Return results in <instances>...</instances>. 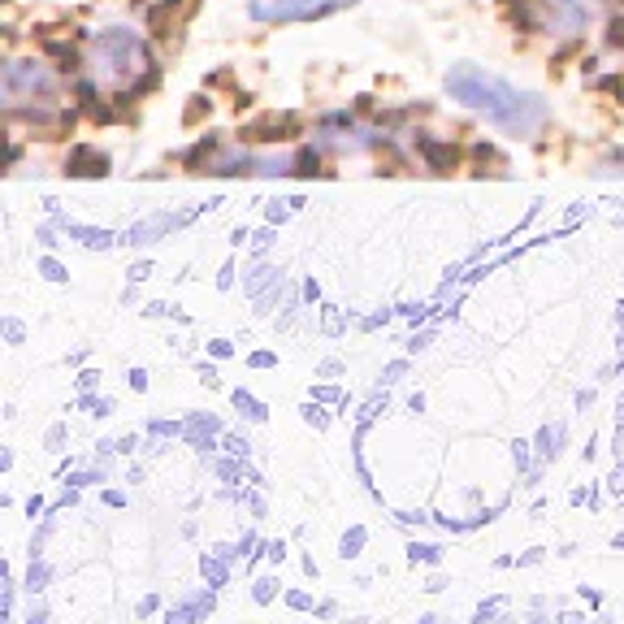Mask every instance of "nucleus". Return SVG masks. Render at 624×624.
I'll return each instance as SVG.
<instances>
[{"label": "nucleus", "mask_w": 624, "mask_h": 624, "mask_svg": "<svg viewBox=\"0 0 624 624\" xmlns=\"http://www.w3.org/2000/svg\"><path fill=\"white\" fill-rule=\"evenodd\" d=\"M360 546H364V533H360V529H351L347 538H343V559H356Z\"/></svg>", "instance_id": "9d476101"}, {"label": "nucleus", "mask_w": 624, "mask_h": 624, "mask_svg": "<svg viewBox=\"0 0 624 624\" xmlns=\"http://www.w3.org/2000/svg\"><path fill=\"white\" fill-rule=\"evenodd\" d=\"M412 564H416V559H421V564H434V559H438V551H429V546H412Z\"/></svg>", "instance_id": "ddd939ff"}, {"label": "nucleus", "mask_w": 624, "mask_h": 624, "mask_svg": "<svg viewBox=\"0 0 624 624\" xmlns=\"http://www.w3.org/2000/svg\"><path fill=\"white\" fill-rule=\"evenodd\" d=\"M338 624H369V620H364V616H343Z\"/></svg>", "instance_id": "f3484780"}, {"label": "nucleus", "mask_w": 624, "mask_h": 624, "mask_svg": "<svg viewBox=\"0 0 624 624\" xmlns=\"http://www.w3.org/2000/svg\"><path fill=\"white\" fill-rule=\"evenodd\" d=\"M312 616H321V620H334V616H338V603H334V598H325V603H317V611H312Z\"/></svg>", "instance_id": "f8f14e48"}, {"label": "nucleus", "mask_w": 624, "mask_h": 624, "mask_svg": "<svg viewBox=\"0 0 624 624\" xmlns=\"http://www.w3.org/2000/svg\"><path fill=\"white\" fill-rule=\"evenodd\" d=\"M559 624H590V620H585V611H564V616H559Z\"/></svg>", "instance_id": "4468645a"}, {"label": "nucleus", "mask_w": 624, "mask_h": 624, "mask_svg": "<svg viewBox=\"0 0 624 624\" xmlns=\"http://www.w3.org/2000/svg\"><path fill=\"white\" fill-rule=\"evenodd\" d=\"M299 122L295 117H282V122H256L252 130H247V139H278V135H291Z\"/></svg>", "instance_id": "423d86ee"}, {"label": "nucleus", "mask_w": 624, "mask_h": 624, "mask_svg": "<svg viewBox=\"0 0 624 624\" xmlns=\"http://www.w3.org/2000/svg\"><path fill=\"white\" fill-rule=\"evenodd\" d=\"M334 5H338V0H252V18L256 22H295V18L325 13Z\"/></svg>", "instance_id": "7ed1b4c3"}, {"label": "nucleus", "mask_w": 624, "mask_h": 624, "mask_svg": "<svg viewBox=\"0 0 624 624\" xmlns=\"http://www.w3.org/2000/svg\"><path fill=\"white\" fill-rule=\"evenodd\" d=\"M577 594H581V603H585V607H603V594H598V590H590V585H581Z\"/></svg>", "instance_id": "9b49d317"}, {"label": "nucleus", "mask_w": 624, "mask_h": 624, "mask_svg": "<svg viewBox=\"0 0 624 624\" xmlns=\"http://www.w3.org/2000/svg\"><path fill=\"white\" fill-rule=\"evenodd\" d=\"M65 169H70V174H104V169H109V156H96V152L78 148L70 161H65Z\"/></svg>", "instance_id": "39448f33"}, {"label": "nucleus", "mask_w": 624, "mask_h": 624, "mask_svg": "<svg viewBox=\"0 0 624 624\" xmlns=\"http://www.w3.org/2000/svg\"><path fill=\"white\" fill-rule=\"evenodd\" d=\"M282 603L291 607V611H317V598H312L308 590H286V594H282Z\"/></svg>", "instance_id": "1a4fd4ad"}, {"label": "nucleus", "mask_w": 624, "mask_h": 624, "mask_svg": "<svg viewBox=\"0 0 624 624\" xmlns=\"http://www.w3.org/2000/svg\"><path fill=\"white\" fill-rule=\"evenodd\" d=\"M278 594H282V581H278V577H260V581L252 585V603H256V607L278 603Z\"/></svg>", "instance_id": "6e6552de"}, {"label": "nucleus", "mask_w": 624, "mask_h": 624, "mask_svg": "<svg viewBox=\"0 0 624 624\" xmlns=\"http://www.w3.org/2000/svg\"><path fill=\"white\" fill-rule=\"evenodd\" d=\"M416 624H442V616H421V620H416Z\"/></svg>", "instance_id": "a211bd4d"}, {"label": "nucleus", "mask_w": 624, "mask_h": 624, "mask_svg": "<svg viewBox=\"0 0 624 624\" xmlns=\"http://www.w3.org/2000/svg\"><path fill=\"white\" fill-rule=\"evenodd\" d=\"M503 607H507V598H481V603L473 607V620H468V624H499Z\"/></svg>", "instance_id": "0eeeda50"}, {"label": "nucleus", "mask_w": 624, "mask_h": 624, "mask_svg": "<svg viewBox=\"0 0 624 624\" xmlns=\"http://www.w3.org/2000/svg\"><path fill=\"white\" fill-rule=\"evenodd\" d=\"M269 559H273V564H282V559H286V546L273 542V546H269Z\"/></svg>", "instance_id": "2eb2a0df"}, {"label": "nucleus", "mask_w": 624, "mask_h": 624, "mask_svg": "<svg viewBox=\"0 0 624 624\" xmlns=\"http://www.w3.org/2000/svg\"><path fill=\"white\" fill-rule=\"evenodd\" d=\"M616 546H620V551H624V533H620V538H616Z\"/></svg>", "instance_id": "6ab92c4d"}, {"label": "nucleus", "mask_w": 624, "mask_h": 624, "mask_svg": "<svg viewBox=\"0 0 624 624\" xmlns=\"http://www.w3.org/2000/svg\"><path fill=\"white\" fill-rule=\"evenodd\" d=\"M421 156L438 169V174H447V169H455V161H460V152H455L451 143H434V139H425V143H421Z\"/></svg>", "instance_id": "20e7f679"}, {"label": "nucleus", "mask_w": 624, "mask_h": 624, "mask_svg": "<svg viewBox=\"0 0 624 624\" xmlns=\"http://www.w3.org/2000/svg\"><path fill=\"white\" fill-rule=\"evenodd\" d=\"M611 44H616V48H624V22H616V26H611Z\"/></svg>", "instance_id": "dca6fc26"}, {"label": "nucleus", "mask_w": 624, "mask_h": 624, "mask_svg": "<svg viewBox=\"0 0 624 624\" xmlns=\"http://www.w3.org/2000/svg\"><path fill=\"white\" fill-rule=\"evenodd\" d=\"M447 87H451V96L455 100H464L468 109H481V113H490L499 126H507L512 135H533V126L542 122V104L525 96V91H516V87H507L503 78H490V74H481V70H451L447 78Z\"/></svg>", "instance_id": "f257e3e1"}, {"label": "nucleus", "mask_w": 624, "mask_h": 624, "mask_svg": "<svg viewBox=\"0 0 624 624\" xmlns=\"http://www.w3.org/2000/svg\"><path fill=\"white\" fill-rule=\"evenodd\" d=\"M91 65H96L100 83H126L143 70V44L130 31H109L91 44Z\"/></svg>", "instance_id": "f03ea898"}]
</instances>
